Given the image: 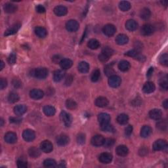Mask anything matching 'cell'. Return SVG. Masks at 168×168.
<instances>
[{
  "label": "cell",
  "mask_w": 168,
  "mask_h": 168,
  "mask_svg": "<svg viewBox=\"0 0 168 168\" xmlns=\"http://www.w3.org/2000/svg\"><path fill=\"white\" fill-rule=\"evenodd\" d=\"M48 75V70L46 68H38L34 71V76L39 79H45Z\"/></svg>",
  "instance_id": "obj_1"
},
{
  "label": "cell",
  "mask_w": 168,
  "mask_h": 168,
  "mask_svg": "<svg viewBox=\"0 0 168 168\" xmlns=\"http://www.w3.org/2000/svg\"><path fill=\"white\" fill-rule=\"evenodd\" d=\"M167 142L163 140V139H158L153 144V149L155 151H160V150H164L167 149Z\"/></svg>",
  "instance_id": "obj_2"
},
{
  "label": "cell",
  "mask_w": 168,
  "mask_h": 168,
  "mask_svg": "<svg viewBox=\"0 0 168 168\" xmlns=\"http://www.w3.org/2000/svg\"><path fill=\"white\" fill-rule=\"evenodd\" d=\"M79 23L76 20H70L66 22V28L68 32H74L79 29Z\"/></svg>",
  "instance_id": "obj_3"
},
{
  "label": "cell",
  "mask_w": 168,
  "mask_h": 168,
  "mask_svg": "<svg viewBox=\"0 0 168 168\" xmlns=\"http://www.w3.org/2000/svg\"><path fill=\"white\" fill-rule=\"evenodd\" d=\"M60 118L62 123L64 124L65 126L70 127L71 124H72V118L69 114L67 113L65 111H62L60 114Z\"/></svg>",
  "instance_id": "obj_4"
},
{
  "label": "cell",
  "mask_w": 168,
  "mask_h": 168,
  "mask_svg": "<svg viewBox=\"0 0 168 168\" xmlns=\"http://www.w3.org/2000/svg\"><path fill=\"white\" fill-rule=\"evenodd\" d=\"M102 32H103L104 35L110 37L114 35V34L116 32V28L113 24H108L105 25L102 28Z\"/></svg>",
  "instance_id": "obj_5"
},
{
  "label": "cell",
  "mask_w": 168,
  "mask_h": 168,
  "mask_svg": "<svg viewBox=\"0 0 168 168\" xmlns=\"http://www.w3.org/2000/svg\"><path fill=\"white\" fill-rule=\"evenodd\" d=\"M122 79L120 77H119L117 75H113L109 77V84L111 87L116 88L119 87L121 84Z\"/></svg>",
  "instance_id": "obj_6"
},
{
  "label": "cell",
  "mask_w": 168,
  "mask_h": 168,
  "mask_svg": "<svg viewBox=\"0 0 168 168\" xmlns=\"http://www.w3.org/2000/svg\"><path fill=\"white\" fill-rule=\"evenodd\" d=\"M22 137H23L24 140L26 142L32 141L36 137L35 132L32 129H26L22 133Z\"/></svg>",
  "instance_id": "obj_7"
},
{
  "label": "cell",
  "mask_w": 168,
  "mask_h": 168,
  "mask_svg": "<svg viewBox=\"0 0 168 168\" xmlns=\"http://www.w3.org/2000/svg\"><path fill=\"white\" fill-rule=\"evenodd\" d=\"M155 31V28L154 26L147 24L143 26V27L141 28V34L143 36H150Z\"/></svg>",
  "instance_id": "obj_8"
},
{
  "label": "cell",
  "mask_w": 168,
  "mask_h": 168,
  "mask_svg": "<svg viewBox=\"0 0 168 168\" xmlns=\"http://www.w3.org/2000/svg\"><path fill=\"white\" fill-rule=\"evenodd\" d=\"M40 149L45 153H50L53 149V144L49 141H44L40 144Z\"/></svg>",
  "instance_id": "obj_9"
},
{
  "label": "cell",
  "mask_w": 168,
  "mask_h": 168,
  "mask_svg": "<svg viewBox=\"0 0 168 168\" xmlns=\"http://www.w3.org/2000/svg\"><path fill=\"white\" fill-rule=\"evenodd\" d=\"M105 139L103 136L97 135L93 137L92 139V144L95 147H100L104 144Z\"/></svg>",
  "instance_id": "obj_10"
},
{
  "label": "cell",
  "mask_w": 168,
  "mask_h": 168,
  "mask_svg": "<svg viewBox=\"0 0 168 168\" xmlns=\"http://www.w3.org/2000/svg\"><path fill=\"white\" fill-rule=\"evenodd\" d=\"M56 143H57L59 146H65L67 144H68L70 141V138L68 135L65 134H61L57 136L56 139Z\"/></svg>",
  "instance_id": "obj_11"
},
{
  "label": "cell",
  "mask_w": 168,
  "mask_h": 168,
  "mask_svg": "<svg viewBox=\"0 0 168 168\" xmlns=\"http://www.w3.org/2000/svg\"><path fill=\"white\" fill-rule=\"evenodd\" d=\"M99 160L102 164H109L112 160V156L110 153L103 152L99 156Z\"/></svg>",
  "instance_id": "obj_12"
},
{
  "label": "cell",
  "mask_w": 168,
  "mask_h": 168,
  "mask_svg": "<svg viewBox=\"0 0 168 168\" xmlns=\"http://www.w3.org/2000/svg\"><path fill=\"white\" fill-rule=\"evenodd\" d=\"M21 26V24L20 23H16L15 24L12 25L11 27L9 28L8 29L5 31L4 35L5 36H11V35H13V34H16L17 32H18Z\"/></svg>",
  "instance_id": "obj_13"
},
{
  "label": "cell",
  "mask_w": 168,
  "mask_h": 168,
  "mask_svg": "<svg viewBox=\"0 0 168 168\" xmlns=\"http://www.w3.org/2000/svg\"><path fill=\"white\" fill-rule=\"evenodd\" d=\"M30 97L33 99L38 100V99H40L44 97V93L43 91L40 89H32L30 92Z\"/></svg>",
  "instance_id": "obj_14"
},
{
  "label": "cell",
  "mask_w": 168,
  "mask_h": 168,
  "mask_svg": "<svg viewBox=\"0 0 168 168\" xmlns=\"http://www.w3.org/2000/svg\"><path fill=\"white\" fill-rule=\"evenodd\" d=\"M5 141L9 144H14L17 141V136L16 133L13 132H8L5 135Z\"/></svg>",
  "instance_id": "obj_15"
},
{
  "label": "cell",
  "mask_w": 168,
  "mask_h": 168,
  "mask_svg": "<svg viewBox=\"0 0 168 168\" xmlns=\"http://www.w3.org/2000/svg\"><path fill=\"white\" fill-rule=\"evenodd\" d=\"M68 12V9L66 7L62 6V5H59L54 9V13L58 16H63L66 15Z\"/></svg>",
  "instance_id": "obj_16"
},
{
  "label": "cell",
  "mask_w": 168,
  "mask_h": 168,
  "mask_svg": "<svg viewBox=\"0 0 168 168\" xmlns=\"http://www.w3.org/2000/svg\"><path fill=\"white\" fill-rule=\"evenodd\" d=\"M149 116L150 118L154 120H159L162 118V112L160 109H152L149 112Z\"/></svg>",
  "instance_id": "obj_17"
},
{
  "label": "cell",
  "mask_w": 168,
  "mask_h": 168,
  "mask_svg": "<svg viewBox=\"0 0 168 168\" xmlns=\"http://www.w3.org/2000/svg\"><path fill=\"white\" fill-rule=\"evenodd\" d=\"M156 87L154 84L151 81H148L144 85L143 87V91L144 93H152L155 91Z\"/></svg>",
  "instance_id": "obj_18"
},
{
  "label": "cell",
  "mask_w": 168,
  "mask_h": 168,
  "mask_svg": "<svg viewBox=\"0 0 168 168\" xmlns=\"http://www.w3.org/2000/svg\"><path fill=\"white\" fill-rule=\"evenodd\" d=\"M98 120L101 125L109 124L110 121V116L107 113H101L98 116Z\"/></svg>",
  "instance_id": "obj_19"
},
{
  "label": "cell",
  "mask_w": 168,
  "mask_h": 168,
  "mask_svg": "<svg viewBox=\"0 0 168 168\" xmlns=\"http://www.w3.org/2000/svg\"><path fill=\"white\" fill-rule=\"evenodd\" d=\"M95 104L98 107H106L109 104V100L106 97H99L95 100Z\"/></svg>",
  "instance_id": "obj_20"
},
{
  "label": "cell",
  "mask_w": 168,
  "mask_h": 168,
  "mask_svg": "<svg viewBox=\"0 0 168 168\" xmlns=\"http://www.w3.org/2000/svg\"><path fill=\"white\" fill-rule=\"evenodd\" d=\"M116 154L119 156H126L128 153H129V150H128L127 147L125 145H119L116 149Z\"/></svg>",
  "instance_id": "obj_21"
},
{
  "label": "cell",
  "mask_w": 168,
  "mask_h": 168,
  "mask_svg": "<svg viewBox=\"0 0 168 168\" xmlns=\"http://www.w3.org/2000/svg\"><path fill=\"white\" fill-rule=\"evenodd\" d=\"M126 28L127 30L132 32V31H135L137 29L138 24L134 20H128L126 23Z\"/></svg>",
  "instance_id": "obj_22"
},
{
  "label": "cell",
  "mask_w": 168,
  "mask_h": 168,
  "mask_svg": "<svg viewBox=\"0 0 168 168\" xmlns=\"http://www.w3.org/2000/svg\"><path fill=\"white\" fill-rule=\"evenodd\" d=\"M152 128L149 126H144L141 128V136L143 138H147L152 134Z\"/></svg>",
  "instance_id": "obj_23"
},
{
  "label": "cell",
  "mask_w": 168,
  "mask_h": 168,
  "mask_svg": "<svg viewBox=\"0 0 168 168\" xmlns=\"http://www.w3.org/2000/svg\"><path fill=\"white\" fill-rule=\"evenodd\" d=\"M129 41V38H128L127 36L125 35V34H119V35L116 37V42L117 43L118 45H123L126 44Z\"/></svg>",
  "instance_id": "obj_24"
},
{
  "label": "cell",
  "mask_w": 168,
  "mask_h": 168,
  "mask_svg": "<svg viewBox=\"0 0 168 168\" xmlns=\"http://www.w3.org/2000/svg\"><path fill=\"white\" fill-rule=\"evenodd\" d=\"M27 108L25 105L23 104H19L16 105V107L14 108V113L17 116H21L26 112Z\"/></svg>",
  "instance_id": "obj_25"
},
{
  "label": "cell",
  "mask_w": 168,
  "mask_h": 168,
  "mask_svg": "<svg viewBox=\"0 0 168 168\" xmlns=\"http://www.w3.org/2000/svg\"><path fill=\"white\" fill-rule=\"evenodd\" d=\"M60 66L63 70H68L72 67L73 62L70 59H62L60 62Z\"/></svg>",
  "instance_id": "obj_26"
},
{
  "label": "cell",
  "mask_w": 168,
  "mask_h": 168,
  "mask_svg": "<svg viewBox=\"0 0 168 168\" xmlns=\"http://www.w3.org/2000/svg\"><path fill=\"white\" fill-rule=\"evenodd\" d=\"M65 73L63 70H57L53 74V79L56 82L61 81L64 78Z\"/></svg>",
  "instance_id": "obj_27"
},
{
  "label": "cell",
  "mask_w": 168,
  "mask_h": 168,
  "mask_svg": "<svg viewBox=\"0 0 168 168\" xmlns=\"http://www.w3.org/2000/svg\"><path fill=\"white\" fill-rule=\"evenodd\" d=\"M4 9L5 12L7 13H15L17 10V7L15 4H11V3H7V4H5L4 5Z\"/></svg>",
  "instance_id": "obj_28"
},
{
  "label": "cell",
  "mask_w": 168,
  "mask_h": 168,
  "mask_svg": "<svg viewBox=\"0 0 168 168\" xmlns=\"http://www.w3.org/2000/svg\"><path fill=\"white\" fill-rule=\"evenodd\" d=\"M89 65L87 62L82 61L79 62L78 64V70L81 73L85 74L89 72Z\"/></svg>",
  "instance_id": "obj_29"
},
{
  "label": "cell",
  "mask_w": 168,
  "mask_h": 168,
  "mask_svg": "<svg viewBox=\"0 0 168 168\" xmlns=\"http://www.w3.org/2000/svg\"><path fill=\"white\" fill-rule=\"evenodd\" d=\"M34 32H35L36 35L40 38H44L45 37H46L47 34V32L46 29L43 27H40V26L36 27L35 28Z\"/></svg>",
  "instance_id": "obj_30"
},
{
  "label": "cell",
  "mask_w": 168,
  "mask_h": 168,
  "mask_svg": "<svg viewBox=\"0 0 168 168\" xmlns=\"http://www.w3.org/2000/svg\"><path fill=\"white\" fill-rule=\"evenodd\" d=\"M28 154L30 157H32L33 158H38L41 154V152L38 148L36 147H31L30 149L28 150Z\"/></svg>",
  "instance_id": "obj_31"
},
{
  "label": "cell",
  "mask_w": 168,
  "mask_h": 168,
  "mask_svg": "<svg viewBox=\"0 0 168 168\" xmlns=\"http://www.w3.org/2000/svg\"><path fill=\"white\" fill-rule=\"evenodd\" d=\"M87 46L89 47L91 49H97L100 47V43L96 39H92L88 41L87 43Z\"/></svg>",
  "instance_id": "obj_32"
},
{
  "label": "cell",
  "mask_w": 168,
  "mask_h": 168,
  "mask_svg": "<svg viewBox=\"0 0 168 168\" xmlns=\"http://www.w3.org/2000/svg\"><path fill=\"white\" fill-rule=\"evenodd\" d=\"M44 112L47 116H52L55 114L56 110L55 107L47 105V106L44 107Z\"/></svg>",
  "instance_id": "obj_33"
},
{
  "label": "cell",
  "mask_w": 168,
  "mask_h": 168,
  "mask_svg": "<svg viewBox=\"0 0 168 168\" xmlns=\"http://www.w3.org/2000/svg\"><path fill=\"white\" fill-rule=\"evenodd\" d=\"M118 68L122 72H126L130 68L129 62L127 61H122L119 62Z\"/></svg>",
  "instance_id": "obj_34"
},
{
  "label": "cell",
  "mask_w": 168,
  "mask_h": 168,
  "mask_svg": "<svg viewBox=\"0 0 168 168\" xmlns=\"http://www.w3.org/2000/svg\"><path fill=\"white\" fill-rule=\"evenodd\" d=\"M129 121V117L126 114H121L117 117V122L119 124L125 125Z\"/></svg>",
  "instance_id": "obj_35"
},
{
  "label": "cell",
  "mask_w": 168,
  "mask_h": 168,
  "mask_svg": "<svg viewBox=\"0 0 168 168\" xmlns=\"http://www.w3.org/2000/svg\"><path fill=\"white\" fill-rule=\"evenodd\" d=\"M150 15H151V12L149 9L148 8H143L140 11V16L141 19L144 20H147L150 18Z\"/></svg>",
  "instance_id": "obj_36"
},
{
  "label": "cell",
  "mask_w": 168,
  "mask_h": 168,
  "mask_svg": "<svg viewBox=\"0 0 168 168\" xmlns=\"http://www.w3.org/2000/svg\"><path fill=\"white\" fill-rule=\"evenodd\" d=\"M132 5L131 4L127 1H122L119 4V9L122 11H129Z\"/></svg>",
  "instance_id": "obj_37"
},
{
  "label": "cell",
  "mask_w": 168,
  "mask_h": 168,
  "mask_svg": "<svg viewBox=\"0 0 168 168\" xmlns=\"http://www.w3.org/2000/svg\"><path fill=\"white\" fill-rule=\"evenodd\" d=\"M19 100V96L15 92H11L8 96V101L10 103H15Z\"/></svg>",
  "instance_id": "obj_38"
},
{
  "label": "cell",
  "mask_w": 168,
  "mask_h": 168,
  "mask_svg": "<svg viewBox=\"0 0 168 168\" xmlns=\"http://www.w3.org/2000/svg\"><path fill=\"white\" fill-rule=\"evenodd\" d=\"M156 127L160 131H166L167 127V122L166 119H162V120L158 121L156 124Z\"/></svg>",
  "instance_id": "obj_39"
},
{
  "label": "cell",
  "mask_w": 168,
  "mask_h": 168,
  "mask_svg": "<svg viewBox=\"0 0 168 168\" xmlns=\"http://www.w3.org/2000/svg\"><path fill=\"white\" fill-rule=\"evenodd\" d=\"M66 107L68 109L70 110H74L76 109L77 107H78V104H77L76 102L72 100V99H68L66 101Z\"/></svg>",
  "instance_id": "obj_40"
},
{
  "label": "cell",
  "mask_w": 168,
  "mask_h": 168,
  "mask_svg": "<svg viewBox=\"0 0 168 168\" xmlns=\"http://www.w3.org/2000/svg\"><path fill=\"white\" fill-rule=\"evenodd\" d=\"M114 53V51L112 48L109 47H105L102 50V54H103L104 55L106 56L109 59L113 55Z\"/></svg>",
  "instance_id": "obj_41"
},
{
  "label": "cell",
  "mask_w": 168,
  "mask_h": 168,
  "mask_svg": "<svg viewBox=\"0 0 168 168\" xmlns=\"http://www.w3.org/2000/svg\"><path fill=\"white\" fill-rule=\"evenodd\" d=\"M101 76V72L99 70L96 69L93 71L92 74V76H91V79L93 82H97V81L99 78H100Z\"/></svg>",
  "instance_id": "obj_42"
},
{
  "label": "cell",
  "mask_w": 168,
  "mask_h": 168,
  "mask_svg": "<svg viewBox=\"0 0 168 168\" xmlns=\"http://www.w3.org/2000/svg\"><path fill=\"white\" fill-rule=\"evenodd\" d=\"M160 86L162 89L167 90L168 89V82H167V77L166 75L165 77L160 79Z\"/></svg>",
  "instance_id": "obj_43"
},
{
  "label": "cell",
  "mask_w": 168,
  "mask_h": 168,
  "mask_svg": "<svg viewBox=\"0 0 168 168\" xmlns=\"http://www.w3.org/2000/svg\"><path fill=\"white\" fill-rule=\"evenodd\" d=\"M104 73L107 76L110 77L113 75H115V71L114 70L112 65H107V66L104 68Z\"/></svg>",
  "instance_id": "obj_44"
},
{
  "label": "cell",
  "mask_w": 168,
  "mask_h": 168,
  "mask_svg": "<svg viewBox=\"0 0 168 168\" xmlns=\"http://www.w3.org/2000/svg\"><path fill=\"white\" fill-rule=\"evenodd\" d=\"M44 165L46 167H55L56 166V163L53 159H47L44 162Z\"/></svg>",
  "instance_id": "obj_45"
},
{
  "label": "cell",
  "mask_w": 168,
  "mask_h": 168,
  "mask_svg": "<svg viewBox=\"0 0 168 168\" xmlns=\"http://www.w3.org/2000/svg\"><path fill=\"white\" fill-rule=\"evenodd\" d=\"M159 61H160V63L162 65H164V66H167L168 64V55L167 53L163 54V55H161L159 59Z\"/></svg>",
  "instance_id": "obj_46"
},
{
  "label": "cell",
  "mask_w": 168,
  "mask_h": 168,
  "mask_svg": "<svg viewBox=\"0 0 168 168\" xmlns=\"http://www.w3.org/2000/svg\"><path fill=\"white\" fill-rule=\"evenodd\" d=\"M101 129L105 132H113L114 131V127L109 124L101 125Z\"/></svg>",
  "instance_id": "obj_47"
},
{
  "label": "cell",
  "mask_w": 168,
  "mask_h": 168,
  "mask_svg": "<svg viewBox=\"0 0 168 168\" xmlns=\"http://www.w3.org/2000/svg\"><path fill=\"white\" fill-rule=\"evenodd\" d=\"M114 139H105L104 140V146L106 147V148H109V147H112L114 144Z\"/></svg>",
  "instance_id": "obj_48"
},
{
  "label": "cell",
  "mask_w": 168,
  "mask_h": 168,
  "mask_svg": "<svg viewBox=\"0 0 168 168\" xmlns=\"http://www.w3.org/2000/svg\"><path fill=\"white\" fill-rule=\"evenodd\" d=\"M77 141L80 144H83L85 142V135L84 133H79L77 137Z\"/></svg>",
  "instance_id": "obj_49"
},
{
  "label": "cell",
  "mask_w": 168,
  "mask_h": 168,
  "mask_svg": "<svg viewBox=\"0 0 168 168\" xmlns=\"http://www.w3.org/2000/svg\"><path fill=\"white\" fill-rule=\"evenodd\" d=\"M138 55H139V51H137L136 49H132V50L128 51L127 52H126V53L125 54V55L132 56V57H134V58H135Z\"/></svg>",
  "instance_id": "obj_50"
},
{
  "label": "cell",
  "mask_w": 168,
  "mask_h": 168,
  "mask_svg": "<svg viewBox=\"0 0 168 168\" xmlns=\"http://www.w3.org/2000/svg\"><path fill=\"white\" fill-rule=\"evenodd\" d=\"M17 166L19 168H26L27 167V162L24 160H19L17 161Z\"/></svg>",
  "instance_id": "obj_51"
},
{
  "label": "cell",
  "mask_w": 168,
  "mask_h": 168,
  "mask_svg": "<svg viewBox=\"0 0 168 168\" xmlns=\"http://www.w3.org/2000/svg\"><path fill=\"white\" fill-rule=\"evenodd\" d=\"M16 55L15 53H12V54H11L9 56L8 62H9V63L11 64H14L16 62Z\"/></svg>",
  "instance_id": "obj_52"
},
{
  "label": "cell",
  "mask_w": 168,
  "mask_h": 168,
  "mask_svg": "<svg viewBox=\"0 0 168 168\" xmlns=\"http://www.w3.org/2000/svg\"><path fill=\"white\" fill-rule=\"evenodd\" d=\"M133 132V126H128L126 129H125V135L127 137H129L132 134Z\"/></svg>",
  "instance_id": "obj_53"
},
{
  "label": "cell",
  "mask_w": 168,
  "mask_h": 168,
  "mask_svg": "<svg viewBox=\"0 0 168 168\" xmlns=\"http://www.w3.org/2000/svg\"><path fill=\"white\" fill-rule=\"evenodd\" d=\"M7 79L5 78H1V80H0V89H4V88L7 87Z\"/></svg>",
  "instance_id": "obj_54"
},
{
  "label": "cell",
  "mask_w": 168,
  "mask_h": 168,
  "mask_svg": "<svg viewBox=\"0 0 168 168\" xmlns=\"http://www.w3.org/2000/svg\"><path fill=\"white\" fill-rule=\"evenodd\" d=\"M36 10L39 13H44L45 12V8L41 5H37L36 7Z\"/></svg>",
  "instance_id": "obj_55"
},
{
  "label": "cell",
  "mask_w": 168,
  "mask_h": 168,
  "mask_svg": "<svg viewBox=\"0 0 168 168\" xmlns=\"http://www.w3.org/2000/svg\"><path fill=\"white\" fill-rule=\"evenodd\" d=\"M9 120L11 123H13V124H19L20 122H21L22 119L20 118H13V117H11L9 118Z\"/></svg>",
  "instance_id": "obj_56"
},
{
  "label": "cell",
  "mask_w": 168,
  "mask_h": 168,
  "mask_svg": "<svg viewBox=\"0 0 168 168\" xmlns=\"http://www.w3.org/2000/svg\"><path fill=\"white\" fill-rule=\"evenodd\" d=\"M13 85L15 88H18L21 86V82L18 79H14L13 80Z\"/></svg>",
  "instance_id": "obj_57"
},
{
  "label": "cell",
  "mask_w": 168,
  "mask_h": 168,
  "mask_svg": "<svg viewBox=\"0 0 168 168\" xmlns=\"http://www.w3.org/2000/svg\"><path fill=\"white\" fill-rule=\"evenodd\" d=\"M99 59L100 60L101 62H107L109 59L107 57V56L105 55H104L103 54L101 53V55H99Z\"/></svg>",
  "instance_id": "obj_58"
},
{
  "label": "cell",
  "mask_w": 168,
  "mask_h": 168,
  "mask_svg": "<svg viewBox=\"0 0 168 168\" xmlns=\"http://www.w3.org/2000/svg\"><path fill=\"white\" fill-rule=\"evenodd\" d=\"M153 72H154V68L152 67L151 68H150V69L148 70V72L147 73V78H150V77H151L152 76V74H153Z\"/></svg>",
  "instance_id": "obj_59"
},
{
  "label": "cell",
  "mask_w": 168,
  "mask_h": 168,
  "mask_svg": "<svg viewBox=\"0 0 168 168\" xmlns=\"http://www.w3.org/2000/svg\"><path fill=\"white\" fill-rule=\"evenodd\" d=\"M163 107L166 109H167V108H168V101H167V99H166V100H165L163 102Z\"/></svg>",
  "instance_id": "obj_60"
},
{
  "label": "cell",
  "mask_w": 168,
  "mask_h": 168,
  "mask_svg": "<svg viewBox=\"0 0 168 168\" xmlns=\"http://www.w3.org/2000/svg\"><path fill=\"white\" fill-rule=\"evenodd\" d=\"M1 68H0V70H2L3 69H4V62L3 61H1Z\"/></svg>",
  "instance_id": "obj_61"
},
{
  "label": "cell",
  "mask_w": 168,
  "mask_h": 168,
  "mask_svg": "<svg viewBox=\"0 0 168 168\" xmlns=\"http://www.w3.org/2000/svg\"><path fill=\"white\" fill-rule=\"evenodd\" d=\"M1 126L2 127L3 126H4V119H3L2 118H1Z\"/></svg>",
  "instance_id": "obj_62"
}]
</instances>
